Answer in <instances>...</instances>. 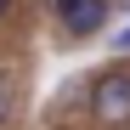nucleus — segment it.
<instances>
[{
	"label": "nucleus",
	"mask_w": 130,
	"mask_h": 130,
	"mask_svg": "<svg viewBox=\"0 0 130 130\" xmlns=\"http://www.w3.org/2000/svg\"><path fill=\"white\" fill-rule=\"evenodd\" d=\"M85 113H91L102 130H130V68L124 62L102 68L91 85H85Z\"/></svg>",
	"instance_id": "f257e3e1"
},
{
	"label": "nucleus",
	"mask_w": 130,
	"mask_h": 130,
	"mask_svg": "<svg viewBox=\"0 0 130 130\" xmlns=\"http://www.w3.org/2000/svg\"><path fill=\"white\" fill-rule=\"evenodd\" d=\"M57 34L62 40H96L107 28V17H113V0H68V6H57Z\"/></svg>",
	"instance_id": "f03ea898"
},
{
	"label": "nucleus",
	"mask_w": 130,
	"mask_h": 130,
	"mask_svg": "<svg viewBox=\"0 0 130 130\" xmlns=\"http://www.w3.org/2000/svg\"><path fill=\"white\" fill-rule=\"evenodd\" d=\"M17 79H11V68H0V130H11V119H17Z\"/></svg>",
	"instance_id": "7ed1b4c3"
},
{
	"label": "nucleus",
	"mask_w": 130,
	"mask_h": 130,
	"mask_svg": "<svg viewBox=\"0 0 130 130\" xmlns=\"http://www.w3.org/2000/svg\"><path fill=\"white\" fill-rule=\"evenodd\" d=\"M17 11H23V0H0V34L17 23Z\"/></svg>",
	"instance_id": "20e7f679"
},
{
	"label": "nucleus",
	"mask_w": 130,
	"mask_h": 130,
	"mask_svg": "<svg viewBox=\"0 0 130 130\" xmlns=\"http://www.w3.org/2000/svg\"><path fill=\"white\" fill-rule=\"evenodd\" d=\"M113 45H119V51H130V23H124V28L113 34Z\"/></svg>",
	"instance_id": "39448f33"
}]
</instances>
